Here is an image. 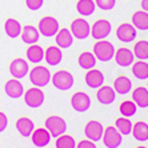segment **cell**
Here are the masks:
<instances>
[{
	"instance_id": "1",
	"label": "cell",
	"mask_w": 148,
	"mask_h": 148,
	"mask_svg": "<svg viewBox=\"0 0 148 148\" xmlns=\"http://www.w3.org/2000/svg\"><path fill=\"white\" fill-rule=\"evenodd\" d=\"M115 47L111 41H107L106 39L103 40H97L96 44L93 45V55L96 58V60L101 63L111 62L115 56Z\"/></svg>"
},
{
	"instance_id": "2",
	"label": "cell",
	"mask_w": 148,
	"mask_h": 148,
	"mask_svg": "<svg viewBox=\"0 0 148 148\" xmlns=\"http://www.w3.org/2000/svg\"><path fill=\"white\" fill-rule=\"evenodd\" d=\"M29 82L32 83V86L39 87V88H43V87L48 86L49 82H51L52 73L47 67L43 66H36L29 71Z\"/></svg>"
},
{
	"instance_id": "3",
	"label": "cell",
	"mask_w": 148,
	"mask_h": 148,
	"mask_svg": "<svg viewBox=\"0 0 148 148\" xmlns=\"http://www.w3.org/2000/svg\"><path fill=\"white\" fill-rule=\"evenodd\" d=\"M51 82L53 84L56 90L59 91H68L73 87V83H75V77L69 71L66 69H60L58 72H55L51 77Z\"/></svg>"
},
{
	"instance_id": "4",
	"label": "cell",
	"mask_w": 148,
	"mask_h": 148,
	"mask_svg": "<svg viewBox=\"0 0 148 148\" xmlns=\"http://www.w3.org/2000/svg\"><path fill=\"white\" fill-rule=\"evenodd\" d=\"M44 127L47 128V131L51 134L52 138L56 139V138H59L60 135L67 132V121L64 120L62 116L52 115V116L45 119Z\"/></svg>"
},
{
	"instance_id": "5",
	"label": "cell",
	"mask_w": 148,
	"mask_h": 148,
	"mask_svg": "<svg viewBox=\"0 0 148 148\" xmlns=\"http://www.w3.org/2000/svg\"><path fill=\"white\" fill-rule=\"evenodd\" d=\"M104 147L107 148H117L120 147L123 143V135L117 131V128L115 125H110V127L104 128V134L101 138Z\"/></svg>"
},
{
	"instance_id": "6",
	"label": "cell",
	"mask_w": 148,
	"mask_h": 148,
	"mask_svg": "<svg viewBox=\"0 0 148 148\" xmlns=\"http://www.w3.org/2000/svg\"><path fill=\"white\" fill-rule=\"evenodd\" d=\"M44 100L45 95L39 87L34 86V88H29L24 92V103L29 108H40L44 104Z\"/></svg>"
},
{
	"instance_id": "7",
	"label": "cell",
	"mask_w": 148,
	"mask_h": 148,
	"mask_svg": "<svg viewBox=\"0 0 148 148\" xmlns=\"http://www.w3.org/2000/svg\"><path fill=\"white\" fill-rule=\"evenodd\" d=\"M38 29H39V32H40V35L45 36V38H52V36H55V35L58 34V31L60 29V28H59V21L52 16L41 17L40 21H39Z\"/></svg>"
},
{
	"instance_id": "8",
	"label": "cell",
	"mask_w": 148,
	"mask_h": 148,
	"mask_svg": "<svg viewBox=\"0 0 148 148\" xmlns=\"http://www.w3.org/2000/svg\"><path fill=\"white\" fill-rule=\"evenodd\" d=\"M71 34L73 35V38L77 40H84L91 35V25L86 19H75L71 23Z\"/></svg>"
},
{
	"instance_id": "9",
	"label": "cell",
	"mask_w": 148,
	"mask_h": 148,
	"mask_svg": "<svg viewBox=\"0 0 148 148\" xmlns=\"http://www.w3.org/2000/svg\"><path fill=\"white\" fill-rule=\"evenodd\" d=\"M112 31V24L106 19L96 20L91 27V36L95 40H103L111 34Z\"/></svg>"
},
{
	"instance_id": "10",
	"label": "cell",
	"mask_w": 148,
	"mask_h": 148,
	"mask_svg": "<svg viewBox=\"0 0 148 148\" xmlns=\"http://www.w3.org/2000/svg\"><path fill=\"white\" fill-rule=\"evenodd\" d=\"M10 73L15 79H23L29 73V64L25 59L16 58L10 64Z\"/></svg>"
},
{
	"instance_id": "11",
	"label": "cell",
	"mask_w": 148,
	"mask_h": 148,
	"mask_svg": "<svg viewBox=\"0 0 148 148\" xmlns=\"http://www.w3.org/2000/svg\"><path fill=\"white\" fill-rule=\"evenodd\" d=\"M103 134H104V127L99 120H90L84 127L86 138L91 141H95V143L101 140Z\"/></svg>"
},
{
	"instance_id": "12",
	"label": "cell",
	"mask_w": 148,
	"mask_h": 148,
	"mask_svg": "<svg viewBox=\"0 0 148 148\" xmlns=\"http://www.w3.org/2000/svg\"><path fill=\"white\" fill-rule=\"evenodd\" d=\"M71 107L76 112H87L91 108V97L86 92H76L71 96Z\"/></svg>"
},
{
	"instance_id": "13",
	"label": "cell",
	"mask_w": 148,
	"mask_h": 148,
	"mask_svg": "<svg viewBox=\"0 0 148 148\" xmlns=\"http://www.w3.org/2000/svg\"><path fill=\"white\" fill-rule=\"evenodd\" d=\"M136 36H138V29L134 27V24L123 23L116 29V38L121 43H132L135 41Z\"/></svg>"
},
{
	"instance_id": "14",
	"label": "cell",
	"mask_w": 148,
	"mask_h": 148,
	"mask_svg": "<svg viewBox=\"0 0 148 148\" xmlns=\"http://www.w3.org/2000/svg\"><path fill=\"white\" fill-rule=\"evenodd\" d=\"M4 92L8 97L11 99H20L21 96H24V87L21 84V82L19 79H10L5 86H4Z\"/></svg>"
},
{
	"instance_id": "15",
	"label": "cell",
	"mask_w": 148,
	"mask_h": 148,
	"mask_svg": "<svg viewBox=\"0 0 148 148\" xmlns=\"http://www.w3.org/2000/svg\"><path fill=\"white\" fill-rule=\"evenodd\" d=\"M84 80H86V84L92 90H97L100 87L104 84V73L100 71V69H96V68H92V69H88L84 76Z\"/></svg>"
},
{
	"instance_id": "16",
	"label": "cell",
	"mask_w": 148,
	"mask_h": 148,
	"mask_svg": "<svg viewBox=\"0 0 148 148\" xmlns=\"http://www.w3.org/2000/svg\"><path fill=\"white\" fill-rule=\"evenodd\" d=\"M115 62L119 67H131L135 62V55L134 52L130 48H125V47H121L117 51H115Z\"/></svg>"
},
{
	"instance_id": "17",
	"label": "cell",
	"mask_w": 148,
	"mask_h": 148,
	"mask_svg": "<svg viewBox=\"0 0 148 148\" xmlns=\"http://www.w3.org/2000/svg\"><path fill=\"white\" fill-rule=\"evenodd\" d=\"M31 138H32V143H34L35 147L44 148L51 143L52 136H51V134L47 131V128L41 127V128H35V131L32 132Z\"/></svg>"
},
{
	"instance_id": "18",
	"label": "cell",
	"mask_w": 148,
	"mask_h": 148,
	"mask_svg": "<svg viewBox=\"0 0 148 148\" xmlns=\"http://www.w3.org/2000/svg\"><path fill=\"white\" fill-rule=\"evenodd\" d=\"M116 95L114 87H108V86H101L100 88H97L96 97L97 101L103 106H110L116 100Z\"/></svg>"
},
{
	"instance_id": "19",
	"label": "cell",
	"mask_w": 148,
	"mask_h": 148,
	"mask_svg": "<svg viewBox=\"0 0 148 148\" xmlns=\"http://www.w3.org/2000/svg\"><path fill=\"white\" fill-rule=\"evenodd\" d=\"M44 60L45 63L51 67H56L63 62V52L62 48L58 45H49L48 48L45 49L44 53Z\"/></svg>"
},
{
	"instance_id": "20",
	"label": "cell",
	"mask_w": 148,
	"mask_h": 148,
	"mask_svg": "<svg viewBox=\"0 0 148 148\" xmlns=\"http://www.w3.org/2000/svg\"><path fill=\"white\" fill-rule=\"evenodd\" d=\"M21 40H23V43L24 44H36L39 41V39H40V32H39V29L36 27H34V25H24L23 27V29H21Z\"/></svg>"
},
{
	"instance_id": "21",
	"label": "cell",
	"mask_w": 148,
	"mask_h": 148,
	"mask_svg": "<svg viewBox=\"0 0 148 148\" xmlns=\"http://www.w3.org/2000/svg\"><path fill=\"white\" fill-rule=\"evenodd\" d=\"M16 130L23 138H31L35 131V123L29 117H19L16 120Z\"/></svg>"
},
{
	"instance_id": "22",
	"label": "cell",
	"mask_w": 148,
	"mask_h": 148,
	"mask_svg": "<svg viewBox=\"0 0 148 148\" xmlns=\"http://www.w3.org/2000/svg\"><path fill=\"white\" fill-rule=\"evenodd\" d=\"M55 36H56L55 38L56 45L60 47L62 49H67V48H69V47L73 44V35L71 34V31L67 29V28H62V29H59L58 34H56Z\"/></svg>"
},
{
	"instance_id": "23",
	"label": "cell",
	"mask_w": 148,
	"mask_h": 148,
	"mask_svg": "<svg viewBox=\"0 0 148 148\" xmlns=\"http://www.w3.org/2000/svg\"><path fill=\"white\" fill-rule=\"evenodd\" d=\"M44 53L45 51L43 49V47L36 44H31L25 51V56H27V60L32 64H40L44 59Z\"/></svg>"
},
{
	"instance_id": "24",
	"label": "cell",
	"mask_w": 148,
	"mask_h": 148,
	"mask_svg": "<svg viewBox=\"0 0 148 148\" xmlns=\"http://www.w3.org/2000/svg\"><path fill=\"white\" fill-rule=\"evenodd\" d=\"M132 100L138 106V108H148V88L144 87H136L132 91Z\"/></svg>"
},
{
	"instance_id": "25",
	"label": "cell",
	"mask_w": 148,
	"mask_h": 148,
	"mask_svg": "<svg viewBox=\"0 0 148 148\" xmlns=\"http://www.w3.org/2000/svg\"><path fill=\"white\" fill-rule=\"evenodd\" d=\"M114 90L117 95H127L132 91V82L127 76H119L114 82Z\"/></svg>"
},
{
	"instance_id": "26",
	"label": "cell",
	"mask_w": 148,
	"mask_h": 148,
	"mask_svg": "<svg viewBox=\"0 0 148 148\" xmlns=\"http://www.w3.org/2000/svg\"><path fill=\"white\" fill-rule=\"evenodd\" d=\"M21 24L19 23V20L14 19V17H10L5 20V24H4V31L5 35L11 39H16L21 35Z\"/></svg>"
},
{
	"instance_id": "27",
	"label": "cell",
	"mask_w": 148,
	"mask_h": 148,
	"mask_svg": "<svg viewBox=\"0 0 148 148\" xmlns=\"http://www.w3.org/2000/svg\"><path fill=\"white\" fill-rule=\"evenodd\" d=\"M132 24L139 31H148V14L145 11H136L132 15Z\"/></svg>"
},
{
	"instance_id": "28",
	"label": "cell",
	"mask_w": 148,
	"mask_h": 148,
	"mask_svg": "<svg viewBox=\"0 0 148 148\" xmlns=\"http://www.w3.org/2000/svg\"><path fill=\"white\" fill-rule=\"evenodd\" d=\"M132 136L138 141H147L148 140V123L145 121H138L132 127Z\"/></svg>"
},
{
	"instance_id": "29",
	"label": "cell",
	"mask_w": 148,
	"mask_h": 148,
	"mask_svg": "<svg viewBox=\"0 0 148 148\" xmlns=\"http://www.w3.org/2000/svg\"><path fill=\"white\" fill-rule=\"evenodd\" d=\"M132 75L139 80H147L148 79V63L145 60H138L132 64Z\"/></svg>"
},
{
	"instance_id": "30",
	"label": "cell",
	"mask_w": 148,
	"mask_h": 148,
	"mask_svg": "<svg viewBox=\"0 0 148 148\" xmlns=\"http://www.w3.org/2000/svg\"><path fill=\"white\" fill-rule=\"evenodd\" d=\"M96 58H95V55H93V52H82L79 56V59H77V63H79V66L82 67L83 69H86V71H88V69H92L96 67Z\"/></svg>"
},
{
	"instance_id": "31",
	"label": "cell",
	"mask_w": 148,
	"mask_h": 148,
	"mask_svg": "<svg viewBox=\"0 0 148 148\" xmlns=\"http://www.w3.org/2000/svg\"><path fill=\"white\" fill-rule=\"evenodd\" d=\"M96 10V4L93 0H79L76 4V11L82 16H91Z\"/></svg>"
},
{
	"instance_id": "32",
	"label": "cell",
	"mask_w": 148,
	"mask_h": 148,
	"mask_svg": "<svg viewBox=\"0 0 148 148\" xmlns=\"http://www.w3.org/2000/svg\"><path fill=\"white\" fill-rule=\"evenodd\" d=\"M115 127L117 128V131L120 132L121 135H125V136H128V135H131L132 132V127H134V124H132V121L130 120V117H117L116 120H115Z\"/></svg>"
},
{
	"instance_id": "33",
	"label": "cell",
	"mask_w": 148,
	"mask_h": 148,
	"mask_svg": "<svg viewBox=\"0 0 148 148\" xmlns=\"http://www.w3.org/2000/svg\"><path fill=\"white\" fill-rule=\"evenodd\" d=\"M134 55L138 60H148V41L139 40L134 45Z\"/></svg>"
},
{
	"instance_id": "34",
	"label": "cell",
	"mask_w": 148,
	"mask_h": 148,
	"mask_svg": "<svg viewBox=\"0 0 148 148\" xmlns=\"http://www.w3.org/2000/svg\"><path fill=\"white\" fill-rule=\"evenodd\" d=\"M119 112L124 117H132L138 112V106L134 103V100H124L119 106Z\"/></svg>"
},
{
	"instance_id": "35",
	"label": "cell",
	"mask_w": 148,
	"mask_h": 148,
	"mask_svg": "<svg viewBox=\"0 0 148 148\" xmlns=\"http://www.w3.org/2000/svg\"><path fill=\"white\" fill-rule=\"evenodd\" d=\"M55 147L56 148H76V141L71 135L63 134L59 138H56Z\"/></svg>"
},
{
	"instance_id": "36",
	"label": "cell",
	"mask_w": 148,
	"mask_h": 148,
	"mask_svg": "<svg viewBox=\"0 0 148 148\" xmlns=\"http://www.w3.org/2000/svg\"><path fill=\"white\" fill-rule=\"evenodd\" d=\"M96 7L103 11H111L116 5V0H96L95 1Z\"/></svg>"
},
{
	"instance_id": "37",
	"label": "cell",
	"mask_w": 148,
	"mask_h": 148,
	"mask_svg": "<svg viewBox=\"0 0 148 148\" xmlns=\"http://www.w3.org/2000/svg\"><path fill=\"white\" fill-rule=\"evenodd\" d=\"M44 4V0H25V5L31 11H39Z\"/></svg>"
},
{
	"instance_id": "38",
	"label": "cell",
	"mask_w": 148,
	"mask_h": 148,
	"mask_svg": "<svg viewBox=\"0 0 148 148\" xmlns=\"http://www.w3.org/2000/svg\"><path fill=\"white\" fill-rule=\"evenodd\" d=\"M76 148H97V147H96V143H95V141H91V140H88V139H86V140L79 141V143L76 144Z\"/></svg>"
},
{
	"instance_id": "39",
	"label": "cell",
	"mask_w": 148,
	"mask_h": 148,
	"mask_svg": "<svg viewBox=\"0 0 148 148\" xmlns=\"http://www.w3.org/2000/svg\"><path fill=\"white\" fill-rule=\"evenodd\" d=\"M8 127V117L4 112H0V134L4 132Z\"/></svg>"
},
{
	"instance_id": "40",
	"label": "cell",
	"mask_w": 148,
	"mask_h": 148,
	"mask_svg": "<svg viewBox=\"0 0 148 148\" xmlns=\"http://www.w3.org/2000/svg\"><path fill=\"white\" fill-rule=\"evenodd\" d=\"M141 10L148 14V0H141Z\"/></svg>"
},
{
	"instance_id": "41",
	"label": "cell",
	"mask_w": 148,
	"mask_h": 148,
	"mask_svg": "<svg viewBox=\"0 0 148 148\" xmlns=\"http://www.w3.org/2000/svg\"><path fill=\"white\" fill-rule=\"evenodd\" d=\"M136 148H147L145 145H139V147H136Z\"/></svg>"
},
{
	"instance_id": "42",
	"label": "cell",
	"mask_w": 148,
	"mask_h": 148,
	"mask_svg": "<svg viewBox=\"0 0 148 148\" xmlns=\"http://www.w3.org/2000/svg\"><path fill=\"white\" fill-rule=\"evenodd\" d=\"M147 80H148V79H147ZM147 88H148V82H147Z\"/></svg>"
}]
</instances>
